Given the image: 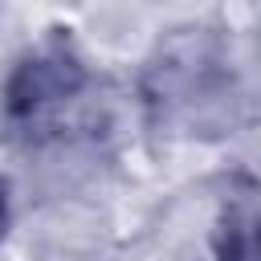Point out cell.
<instances>
[{
	"label": "cell",
	"mask_w": 261,
	"mask_h": 261,
	"mask_svg": "<svg viewBox=\"0 0 261 261\" xmlns=\"http://www.w3.org/2000/svg\"><path fill=\"white\" fill-rule=\"evenodd\" d=\"M257 82L224 29H175L147 61V106L184 135H224L253 114Z\"/></svg>",
	"instance_id": "obj_1"
},
{
	"label": "cell",
	"mask_w": 261,
	"mask_h": 261,
	"mask_svg": "<svg viewBox=\"0 0 261 261\" xmlns=\"http://www.w3.org/2000/svg\"><path fill=\"white\" fill-rule=\"evenodd\" d=\"M98 77L65 37L29 45L0 86V126L24 147L65 143L98 106Z\"/></svg>",
	"instance_id": "obj_2"
},
{
	"label": "cell",
	"mask_w": 261,
	"mask_h": 261,
	"mask_svg": "<svg viewBox=\"0 0 261 261\" xmlns=\"http://www.w3.org/2000/svg\"><path fill=\"white\" fill-rule=\"evenodd\" d=\"M8 220H12V192H8V179L0 175V241L8 232Z\"/></svg>",
	"instance_id": "obj_3"
}]
</instances>
